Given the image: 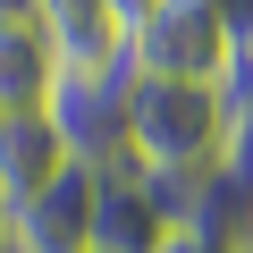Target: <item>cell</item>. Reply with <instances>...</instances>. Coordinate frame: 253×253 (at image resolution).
<instances>
[{"label": "cell", "mask_w": 253, "mask_h": 253, "mask_svg": "<svg viewBox=\"0 0 253 253\" xmlns=\"http://www.w3.org/2000/svg\"><path fill=\"white\" fill-rule=\"evenodd\" d=\"M245 59V34L211 9V0H152L126 17V76L161 84H228Z\"/></svg>", "instance_id": "6da1fadb"}, {"label": "cell", "mask_w": 253, "mask_h": 253, "mask_svg": "<svg viewBox=\"0 0 253 253\" xmlns=\"http://www.w3.org/2000/svg\"><path fill=\"white\" fill-rule=\"evenodd\" d=\"M101 245V169L68 161L26 203H9V253H93Z\"/></svg>", "instance_id": "7a4b0ae2"}, {"label": "cell", "mask_w": 253, "mask_h": 253, "mask_svg": "<svg viewBox=\"0 0 253 253\" xmlns=\"http://www.w3.org/2000/svg\"><path fill=\"white\" fill-rule=\"evenodd\" d=\"M126 93H135L126 68H59V84H51V126H59L68 161H84V169L126 161Z\"/></svg>", "instance_id": "3957f363"}, {"label": "cell", "mask_w": 253, "mask_h": 253, "mask_svg": "<svg viewBox=\"0 0 253 253\" xmlns=\"http://www.w3.org/2000/svg\"><path fill=\"white\" fill-rule=\"evenodd\" d=\"M177 236V194L144 177L135 161L101 169V253H161Z\"/></svg>", "instance_id": "277c9868"}, {"label": "cell", "mask_w": 253, "mask_h": 253, "mask_svg": "<svg viewBox=\"0 0 253 253\" xmlns=\"http://www.w3.org/2000/svg\"><path fill=\"white\" fill-rule=\"evenodd\" d=\"M51 84H59V51H51L42 17L0 9V118H34V110H51Z\"/></svg>", "instance_id": "5b68a950"}, {"label": "cell", "mask_w": 253, "mask_h": 253, "mask_svg": "<svg viewBox=\"0 0 253 253\" xmlns=\"http://www.w3.org/2000/svg\"><path fill=\"white\" fill-rule=\"evenodd\" d=\"M51 169H68V144H59L51 110H34V118H0V194L26 203Z\"/></svg>", "instance_id": "8992f818"}, {"label": "cell", "mask_w": 253, "mask_h": 253, "mask_svg": "<svg viewBox=\"0 0 253 253\" xmlns=\"http://www.w3.org/2000/svg\"><path fill=\"white\" fill-rule=\"evenodd\" d=\"M161 253H245V245H228V236H203V228H177Z\"/></svg>", "instance_id": "52a82bcc"}, {"label": "cell", "mask_w": 253, "mask_h": 253, "mask_svg": "<svg viewBox=\"0 0 253 253\" xmlns=\"http://www.w3.org/2000/svg\"><path fill=\"white\" fill-rule=\"evenodd\" d=\"M236 245H245V253H253V194H245V236H236Z\"/></svg>", "instance_id": "ba28073f"}, {"label": "cell", "mask_w": 253, "mask_h": 253, "mask_svg": "<svg viewBox=\"0 0 253 253\" xmlns=\"http://www.w3.org/2000/svg\"><path fill=\"white\" fill-rule=\"evenodd\" d=\"M0 253H9V194H0Z\"/></svg>", "instance_id": "9c48e42d"}, {"label": "cell", "mask_w": 253, "mask_h": 253, "mask_svg": "<svg viewBox=\"0 0 253 253\" xmlns=\"http://www.w3.org/2000/svg\"><path fill=\"white\" fill-rule=\"evenodd\" d=\"M118 9H126V17H135V9H152V0H118Z\"/></svg>", "instance_id": "30bf717a"}, {"label": "cell", "mask_w": 253, "mask_h": 253, "mask_svg": "<svg viewBox=\"0 0 253 253\" xmlns=\"http://www.w3.org/2000/svg\"><path fill=\"white\" fill-rule=\"evenodd\" d=\"M93 253H101V245H93Z\"/></svg>", "instance_id": "8fae6325"}]
</instances>
